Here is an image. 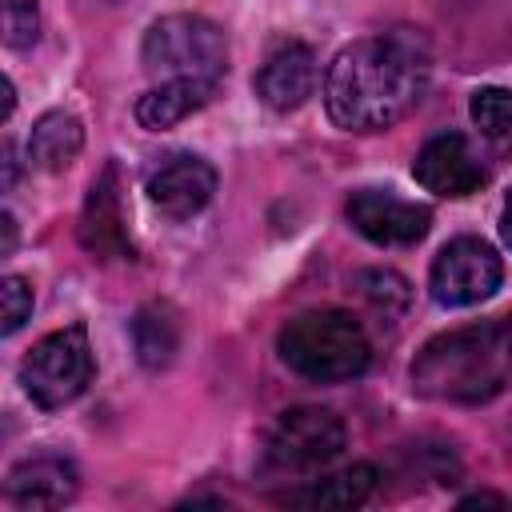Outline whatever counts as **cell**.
I'll list each match as a JSON object with an SVG mask.
<instances>
[{
    "label": "cell",
    "mask_w": 512,
    "mask_h": 512,
    "mask_svg": "<svg viewBox=\"0 0 512 512\" xmlns=\"http://www.w3.org/2000/svg\"><path fill=\"white\" fill-rule=\"evenodd\" d=\"M12 180H16V152L12 144H4V188H12Z\"/></svg>",
    "instance_id": "24"
},
{
    "label": "cell",
    "mask_w": 512,
    "mask_h": 512,
    "mask_svg": "<svg viewBox=\"0 0 512 512\" xmlns=\"http://www.w3.org/2000/svg\"><path fill=\"white\" fill-rule=\"evenodd\" d=\"M412 176H416V184H424L428 192L452 196V200L472 196V192H480V188L488 184V172H484L480 156L472 152V144H468L460 132H440V136H432V140L416 152Z\"/></svg>",
    "instance_id": "10"
},
{
    "label": "cell",
    "mask_w": 512,
    "mask_h": 512,
    "mask_svg": "<svg viewBox=\"0 0 512 512\" xmlns=\"http://www.w3.org/2000/svg\"><path fill=\"white\" fill-rule=\"evenodd\" d=\"M428 88V56L404 36H368L336 52L324 76V108L344 132H380L404 120Z\"/></svg>",
    "instance_id": "1"
},
{
    "label": "cell",
    "mask_w": 512,
    "mask_h": 512,
    "mask_svg": "<svg viewBox=\"0 0 512 512\" xmlns=\"http://www.w3.org/2000/svg\"><path fill=\"white\" fill-rule=\"evenodd\" d=\"M376 480H380V472H376L372 464H352V468H340V472H332V476L308 480L304 488L288 492L284 504H292V508H312V512L356 508V504H364V500L376 492Z\"/></svg>",
    "instance_id": "14"
},
{
    "label": "cell",
    "mask_w": 512,
    "mask_h": 512,
    "mask_svg": "<svg viewBox=\"0 0 512 512\" xmlns=\"http://www.w3.org/2000/svg\"><path fill=\"white\" fill-rule=\"evenodd\" d=\"M348 220L364 240L380 248H408L428 236L432 212L416 200L396 196L392 188H360L348 196Z\"/></svg>",
    "instance_id": "8"
},
{
    "label": "cell",
    "mask_w": 512,
    "mask_h": 512,
    "mask_svg": "<svg viewBox=\"0 0 512 512\" xmlns=\"http://www.w3.org/2000/svg\"><path fill=\"white\" fill-rule=\"evenodd\" d=\"M80 488V476H76V464L56 456V452H40V456H28L20 460L8 480H4V492L16 508L24 512H40V508H64Z\"/></svg>",
    "instance_id": "13"
},
{
    "label": "cell",
    "mask_w": 512,
    "mask_h": 512,
    "mask_svg": "<svg viewBox=\"0 0 512 512\" xmlns=\"http://www.w3.org/2000/svg\"><path fill=\"white\" fill-rule=\"evenodd\" d=\"M276 352L296 376L312 384L356 380L372 364L368 332L344 308H308L292 316L276 336Z\"/></svg>",
    "instance_id": "3"
},
{
    "label": "cell",
    "mask_w": 512,
    "mask_h": 512,
    "mask_svg": "<svg viewBox=\"0 0 512 512\" xmlns=\"http://www.w3.org/2000/svg\"><path fill=\"white\" fill-rule=\"evenodd\" d=\"M212 92H216V84H204V80H164V84L148 88V92L136 100V120H140V128H148V132L176 128L184 116L200 112Z\"/></svg>",
    "instance_id": "15"
},
{
    "label": "cell",
    "mask_w": 512,
    "mask_h": 512,
    "mask_svg": "<svg viewBox=\"0 0 512 512\" xmlns=\"http://www.w3.org/2000/svg\"><path fill=\"white\" fill-rule=\"evenodd\" d=\"M472 124L480 128V136L512 160V92L508 88H476L472 92Z\"/></svg>",
    "instance_id": "18"
},
{
    "label": "cell",
    "mask_w": 512,
    "mask_h": 512,
    "mask_svg": "<svg viewBox=\"0 0 512 512\" xmlns=\"http://www.w3.org/2000/svg\"><path fill=\"white\" fill-rule=\"evenodd\" d=\"M0 224H4V244H0V252L8 256V252L16 248V220H12V212H4V220H0Z\"/></svg>",
    "instance_id": "23"
},
{
    "label": "cell",
    "mask_w": 512,
    "mask_h": 512,
    "mask_svg": "<svg viewBox=\"0 0 512 512\" xmlns=\"http://www.w3.org/2000/svg\"><path fill=\"white\" fill-rule=\"evenodd\" d=\"M84 148V124L64 112V108H52L44 112L36 124H32V136H28V160L44 172H64Z\"/></svg>",
    "instance_id": "16"
},
{
    "label": "cell",
    "mask_w": 512,
    "mask_h": 512,
    "mask_svg": "<svg viewBox=\"0 0 512 512\" xmlns=\"http://www.w3.org/2000/svg\"><path fill=\"white\" fill-rule=\"evenodd\" d=\"M316 52L300 40H284L268 52V60L256 72V96L272 112H292L316 92Z\"/></svg>",
    "instance_id": "12"
},
{
    "label": "cell",
    "mask_w": 512,
    "mask_h": 512,
    "mask_svg": "<svg viewBox=\"0 0 512 512\" xmlns=\"http://www.w3.org/2000/svg\"><path fill=\"white\" fill-rule=\"evenodd\" d=\"M460 508H508V500L496 496V492H472V496L460 500Z\"/></svg>",
    "instance_id": "22"
},
{
    "label": "cell",
    "mask_w": 512,
    "mask_h": 512,
    "mask_svg": "<svg viewBox=\"0 0 512 512\" xmlns=\"http://www.w3.org/2000/svg\"><path fill=\"white\" fill-rule=\"evenodd\" d=\"M216 192V168L192 152H172L156 164L148 176V200L156 212L168 220H188L196 216Z\"/></svg>",
    "instance_id": "11"
},
{
    "label": "cell",
    "mask_w": 512,
    "mask_h": 512,
    "mask_svg": "<svg viewBox=\"0 0 512 512\" xmlns=\"http://www.w3.org/2000/svg\"><path fill=\"white\" fill-rule=\"evenodd\" d=\"M360 292L368 296V304L384 316H400L404 304H408V280L400 272H388V268H372V272H360Z\"/></svg>",
    "instance_id": "19"
},
{
    "label": "cell",
    "mask_w": 512,
    "mask_h": 512,
    "mask_svg": "<svg viewBox=\"0 0 512 512\" xmlns=\"http://www.w3.org/2000/svg\"><path fill=\"white\" fill-rule=\"evenodd\" d=\"M36 36H40L36 0H4V44L8 48H32Z\"/></svg>",
    "instance_id": "20"
},
{
    "label": "cell",
    "mask_w": 512,
    "mask_h": 512,
    "mask_svg": "<svg viewBox=\"0 0 512 512\" xmlns=\"http://www.w3.org/2000/svg\"><path fill=\"white\" fill-rule=\"evenodd\" d=\"M80 244L100 260H132V236H128V212H124V184L116 160L100 168V176L88 188L84 212H80Z\"/></svg>",
    "instance_id": "9"
},
{
    "label": "cell",
    "mask_w": 512,
    "mask_h": 512,
    "mask_svg": "<svg viewBox=\"0 0 512 512\" xmlns=\"http://www.w3.org/2000/svg\"><path fill=\"white\" fill-rule=\"evenodd\" d=\"M412 388L440 404H488L512 388V316L432 336L412 360Z\"/></svg>",
    "instance_id": "2"
},
{
    "label": "cell",
    "mask_w": 512,
    "mask_h": 512,
    "mask_svg": "<svg viewBox=\"0 0 512 512\" xmlns=\"http://www.w3.org/2000/svg\"><path fill=\"white\" fill-rule=\"evenodd\" d=\"M0 304H4V336H12V332H20L24 328V320L32 316V284L24 280V276H4V284H0Z\"/></svg>",
    "instance_id": "21"
},
{
    "label": "cell",
    "mask_w": 512,
    "mask_h": 512,
    "mask_svg": "<svg viewBox=\"0 0 512 512\" xmlns=\"http://www.w3.org/2000/svg\"><path fill=\"white\" fill-rule=\"evenodd\" d=\"M92 376H96V360H92V344H88L84 324H68V328L48 332L20 360V384H24L28 400L44 412H56V408L72 404L76 396H84Z\"/></svg>",
    "instance_id": "5"
},
{
    "label": "cell",
    "mask_w": 512,
    "mask_h": 512,
    "mask_svg": "<svg viewBox=\"0 0 512 512\" xmlns=\"http://www.w3.org/2000/svg\"><path fill=\"white\" fill-rule=\"evenodd\" d=\"M500 280H504V264H500L496 248L476 236H456L436 252L428 288H432L436 304L468 308V304L488 300L500 288Z\"/></svg>",
    "instance_id": "7"
},
{
    "label": "cell",
    "mask_w": 512,
    "mask_h": 512,
    "mask_svg": "<svg viewBox=\"0 0 512 512\" xmlns=\"http://www.w3.org/2000/svg\"><path fill=\"white\" fill-rule=\"evenodd\" d=\"M132 348H136V360L148 368V372H160L176 360V348H180V320L168 304H144L132 320Z\"/></svg>",
    "instance_id": "17"
},
{
    "label": "cell",
    "mask_w": 512,
    "mask_h": 512,
    "mask_svg": "<svg viewBox=\"0 0 512 512\" xmlns=\"http://www.w3.org/2000/svg\"><path fill=\"white\" fill-rule=\"evenodd\" d=\"M500 232H504V240H508V248H512V192H508L504 212H500Z\"/></svg>",
    "instance_id": "25"
},
{
    "label": "cell",
    "mask_w": 512,
    "mask_h": 512,
    "mask_svg": "<svg viewBox=\"0 0 512 512\" xmlns=\"http://www.w3.org/2000/svg\"><path fill=\"white\" fill-rule=\"evenodd\" d=\"M228 68V44L224 32L204 20V16H164L148 28L144 36V72L164 84V80H204L220 84Z\"/></svg>",
    "instance_id": "4"
},
{
    "label": "cell",
    "mask_w": 512,
    "mask_h": 512,
    "mask_svg": "<svg viewBox=\"0 0 512 512\" xmlns=\"http://www.w3.org/2000/svg\"><path fill=\"white\" fill-rule=\"evenodd\" d=\"M0 88H4V108H0V116L8 120V116H12V108H16V92H12V80H8V76H4V84H0Z\"/></svg>",
    "instance_id": "26"
},
{
    "label": "cell",
    "mask_w": 512,
    "mask_h": 512,
    "mask_svg": "<svg viewBox=\"0 0 512 512\" xmlns=\"http://www.w3.org/2000/svg\"><path fill=\"white\" fill-rule=\"evenodd\" d=\"M348 444L344 420L332 408L300 404L280 412L268 432V464L280 472H316L332 464Z\"/></svg>",
    "instance_id": "6"
}]
</instances>
